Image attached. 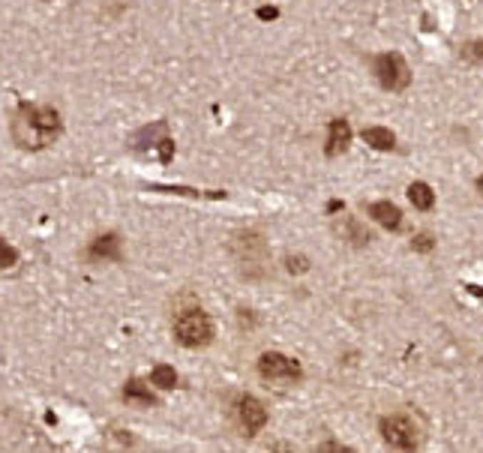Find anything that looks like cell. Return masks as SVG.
<instances>
[{"label": "cell", "instance_id": "6da1fadb", "mask_svg": "<svg viewBox=\"0 0 483 453\" xmlns=\"http://www.w3.org/2000/svg\"><path fill=\"white\" fill-rule=\"evenodd\" d=\"M61 114L51 106H34V102H21L12 114V138L24 151H39L51 144L61 136Z\"/></svg>", "mask_w": 483, "mask_h": 453}, {"label": "cell", "instance_id": "7a4b0ae2", "mask_svg": "<svg viewBox=\"0 0 483 453\" xmlns=\"http://www.w3.org/2000/svg\"><path fill=\"white\" fill-rule=\"evenodd\" d=\"M174 340L186 348H201L213 340V325L208 312L201 310H186L174 318Z\"/></svg>", "mask_w": 483, "mask_h": 453}, {"label": "cell", "instance_id": "3957f363", "mask_svg": "<svg viewBox=\"0 0 483 453\" xmlns=\"http://www.w3.org/2000/svg\"><path fill=\"white\" fill-rule=\"evenodd\" d=\"M372 72H375V78L385 91H405V87L412 84V69H408L405 57L400 51L378 54L375 63H372Z\"/></svg>", "mask_w": 483, "mask_h": 453}, {"label": "cell", "instance_id": "277c9868", "mask_svg": "<svg viewBox=\"0 0 483 453\" xmlns=\"http://www.w3.org/2000/svg\"><path fill=\"white\" fill-rule=\"evenodd\" d=\"M382 435H385L387 444L400 447V450H417V429H415V423L402 414L385 417L382 420Z\"/></svg>", "mask_w": 483, "mask_h": 453}, {"label": "cell", "instance_id": "5b68a950", "mask_svg": "<svg viewBox=\"0 0 483 453\" xmlns=\"http://www.w3.org/2000/svg\"><path fill=\"white\" fill-rule=\"evenodd\" d=\"M258 372L265 378H291L295 382V378H300V363L280 352H265L258 357Z\"/></svg>", "mask_w": 483, "mask_h": 453}, {"label": "cell", "instance_id": "8992f818", "mask_svg": "<svg viewBox=\"0 0 483 453\" xmlns=\"http://www.w3.org/2000/svg\"><path fill=\"white\" fill-rule=\"evenodd\" d=\"M238 417H240V423H243L246 432H258V429L268 423L265 405H261L255 397H240V402H238Z\"/></svg>", "mask_w": 483, "mask_h": 453}, {"label": "cell", "instance_id": "52a82bcc", "mask_svg": "<svg viewBox=\"0 0 483 453\" xmlns=\"http://www.w3.org/2000/svg\"><path fill=\"white\" fill-rule=\"evenodd\" d=\"M348 144H351V126H348V121L333 118L327 123V148H325V153L327 156H340Z\"/></svg>", "mask_w": 483, "mask_h": 453}, {"label": "cell", "instance_id": "ba28073f", "mask_svg": "<svg viewBox=\"0 0 483 453\" xmlns=\"http://www.w3.org/2000/svg\"><path fill=\"white\" fill-rule=\"evenodd\" d=\"M370 216L382 228H387V231H400L402 228V213H400V208L393 201H375V204H370Z\"/></svg>", "mask_w": 483, "mask_h": 453}, {"label": "cell", "instance_id": "9c48e42d", "mask_svg": "<svg viewBox=\"0 0 483 453\" xmlns=\"http://www.w3.org/2000/svg\"><path fill=\"white\" fill-rule=\"evenodd\" d=\"M234 250H238L240 261L253 265L255 258H265V240H261L255 231H246V235H238V240H234Z\"/></svg>", "mask_w": 483, "mask_h": 453}, {"label": "cell", "instance_id": "30bf717a", "mask_svg": "<svg viewBox=\"0 0 483 453\" xmlns=\"http://www.w3.org/2000/svg\"><path fill=\"white\" fill-rule=\"evenodd\" d=\"M91 258H111V261H121V238L117 235H102L91 243V250H87Z\"/></svg>", "mask_w": 483, "mask_h": 453}, {"label": "cell", "instance_id": "8fae6325", "mask_svg": "<svg viewBox=\"0 0 483 453\" xmlns=\"http://www.w3.org/2000/svg\"><path fill=\"white\" fill-rule=\"evenodd\" d=\"M363 141H367L370 148H375V151H393L397 148V136H393L390 129H385V126H367L363 129Z\"/></svg>", "mask_w": 483, "mask_h": 453}, {"label": "cell", "instance_id": "7c38bea8", "mask_svg": "<svg viewBox=\"0 0 483 453\" xmlns=\"http://www.w3.org/2000/svg\"><path fill=\"white\" fill-rule=\"evenodd\" d=\"M408 198H412V204H415L417 210H429L432 204H435L432 186H429V183H423V180H417V183L408 186Z\"/></svg>", "mask_w": 483, "mask_h": 453}, {"label": "cell", "instance_id": "4fadbf2b", "mask_svg": "<svg viewBox=\"0 0 483 453\" xmlns=\"http://www.w3.org/2000/svg\"><path fill=\"white\" fill-rule=\"evenodd\" d=\"M123 399L126 402H136V405H144V408H151L156 399H153V393L144 387L138 378H133V382H126V387H123Z\"/></svg>", "mask_w": 483, "mask_h": 453}, {"label": "cell", "instance_id": "5bb4252c", "mask_svg": "<svg viewBox=\"0 0 483 453\" xmlns=\"http://www.w3.org/2000/svg\"><path fill=\"white\" fill-rule=\"evenodd\" d=\"M151 382H153L159 390H171L174 385H178V372H174V367L159 363V367H153V372H151Z\"/></svg>", "mask_w": 483, "mask_h": 453}, {"label": "cell", "instance_id": "9a60e30c", "mask_svg": "<svg viewBox=\"0 0 483 453\" xmlns=\"http://www.w3.org/2000/svg\"><path fill=\"white\" fill-rule=\"evenodd\" d=\"M342 231H345V238H351V243H357V246H363V243H370V231L367 228H360V223L357 219H345L342 223Z\"/></svg>", "mask_w": 483, "mask_h": 453}, {"label": "cell", "instance_id": "2e32d148", "mask_svg": "<svg viewBox=\"0 0 483 453\" xmlns=\"http://www.w3.org/2000/svg\"><path fill=\"white\" fill-rule=\"evenodd\" d=\"M12 265H19V253L12 250L6 240H0V270H4V268H12Z\"/></svg>", "mask_w": 483, "mask_h": 453}, {"label": "cell", "instance_id": "e0dca14e", "mask_svg": "<svg viewBox=\"0 0 483 453\" xmlns=\"http://www.w3.org/2000/svg\"><path fill=\"white\" fill-rule=\"evenodd\" d=\"M462 57L465 61H483V42H465L462 46Z\"/></svg>", "mask_w": 483, "mask_h": 453}, {"label": "cell", "instance_id": "ac0fdd59", "mask_svg": "<svg viewBox=\"0 0 483 453\" xmlns=\"http://www.w3.org/2000/svg\"><path fill=\"white\" fill-rule=\"evenodd\" d=\"M285 268H288L291 273H303L306 268H310V261H306L303 255H288V258H285Z\"/></svg>", "mask_w": 483, "mask_h": 453}, {"label": "cell", "instance_id": "d6986e66", "mask_svg": "<svg viewBox=\"0 0 483 453\" xmlns=\"http://www.w3.org/2000/svg\"><path fill=\"white\" fill-rule=\"evenodd\" d=\"M315 453H355V450L345 447V444H340V442H325Z\"/></svg>", "mask_w": 483, "mask_h": 453}, {"label": "cell", "instance_id": "ffe728a7", "mask_svg": "<svg viewBox=\"0 0 483 453\" xmlns=\"http://www.w3.org/2000/svg\"><path fill=\"white\" fill-rule=\"evenodd\" d=\"M412 246H415V250H417V253H429V250H432V246H435V243H432V238H429V235H417V238L412 240Z\"/></svg>", "mask_w": 483, "mask_h": 453}, {"label": "cell", "instance_id": "44dd1931", "mask_svg": "<svg viewBox=\"0 0 483 453\" xmlns=\"http://www.w3.org/2000/svg\"><path fill=\"white\" fill-rule=\"evenodd\" d=\"M276 16H280V12H276L273 6H261L258 9V19H276Z\"/></svg>", "mask_w": 483, "mask_h": 453}, {"label": "cell", "instance_id": "7402d4cb", "mask_svg": "<svg viewBox=\"0 0 483 453\" xmlns=\"http://www.w3.org/2000/svg\"><path fill=\"white\" fill-rule=\"evenodd\" d=\"M477 193L483 195V174H480V178H477Z\"/></svg>", "mask_w": 483, "mask_h": 453}]
</instances>
